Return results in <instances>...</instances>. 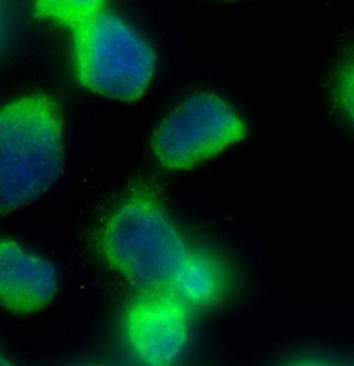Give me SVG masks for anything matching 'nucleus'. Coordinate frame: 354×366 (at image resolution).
<instances>
[{
    "label": "nucleus",
    "mask_w": 354,
    "mask_h": 366,
    "mask_svg": "<svg viewBox=\"0 0 354 366\" xmlns=\"http://www.w3.org/2000/svg\"><path fill=\"white\" fill-rule=\"evenodd\" d=\"M63 114L54 98L23 96L0 109V214L45 196L65 167Z\"/></svg>",
    "instance_id": "1"
},
{
    "label": "nucleus",
    "mask_w": 354,
    "mask_h": 366,
    "mask_svg": "<svg viewBox=\"0 0 354 366\" xmlns=\"http://www.w3.org/2000/svg\"><path fill=\"white\" fill-rule=\"evenodd\" d=\"M105 260L143 292L166 290L189 248L161 201L148 192L126 198L103 227Z\"/></svg>",
    "instance_id": "2"
},
{
    "label": "nucleus",
    "mask_w": 354,
    "mask_h": 366,
    "mask_svg": "<svg viewBox=\"0 0 354 366\" xmlns=\"http://www.w3.org/2000/svg\"><path fill=\"white\" fill-rule=\"evenodd\" d=\"M77 79L93 93L136 102L154 80V46L131 23L104 9L73 27Z\"/></svg>",
    "instance_id": "3"
},
{
    "label": "nucleus",
    "mask_w": 354,
    "mask_h": 366,
    "mask_svg": "<svg viewBox=\"0 0 354 366\" xmlns=\"http://www.w3.org/2000/svg\"><path fill=\"white\" fill-rule=\"evenodd\" d=\"M246 132V121L225 98L196 92L159 121L151 146L162 166L184 171L236 145Z\"/></svg>",
    "instance_id": "4"
},
{
    "label": "nucleus",
    "mask_w": 354,
    "mask_h": 366,
    "mask_svg": "<svg viewBox=\"0 0 354 366\" xmlns=\"http://www.w3.org/2000/svg\"><path fill=\"white\" fill-rule=\"evenodd\" d=\"M121 333L139 366H180L193 342L189 308L170 290L143 292L123 312Z\"/></svg>",
    "instance_id": "5"
},
{
    "label": "nucleus",
    "mask_w": 354,
    "mask_h": 366,
    "mask_svg": "<svg viewBox=\"0 0 354 366\" xmlns=\"http://www.w3.org/2000/svg\"><path fill=\"white\" fill-rule=\"evenodd\" d=\"M59 269L51 260L16 240L0 239V307L14 315H31L54 301Z\"/></svg>",
    "instance_id": "6"
},
{
    "label": "nucleus",
    "mask_w": 354,
    "mask_h": 366,
    "mask_svg": "<svg viewBox=\"0 0 354 366\" xmlns=\"http://www.w3.org/2000/svg\"><path fill=\"white\" fill-rule=\"evenodd\" d=\"M228 285L227 269L216 255L189 249L168 287L187 307L206 308L221 301Z\"/></svg>",
    "instance_id": "7"
},
{
    "label": "nucleus",
    "mask_w": 354,
    "mask_h": 366,
    "mask_svg": "<svg viewBox=\"0 0 354 366\" xmlns=\"http://www.w3.org/2000/svg\"><path fill=\"white\" fill-rule=\"evenodd\" d=\"M98 0H43L36 2L34 10L40 17L52 20L72 29L91 14L104 9Z\"/></svg>",
    "instance_id": "8"
},
{
    "label": "nucleus",
    "mask_w": 354,
    "mask_h": 366,
    "mask_svg": "<svg viewBox=\"0 0 354 366\" xmlns=\"http://www.w3.org/2000/svg\"><path fill=\"white\" fill-rule=\"evenodd\" d=\"M353 68L349 69L348 72L343 74L340 80V86L338 88V98L342 104V109L348 112L349 117H353Z\"/></svg>",
    "instance_id": "9"
},
{
    "label": "nucleus",
    "mask_w": 354,
    "mask_h": 366,
    "mask_svg": "<svg viewBox=\"0 0 354 366\" xmlns=\"http://www.w3.org/2000/svg\"><path fill=\"white\" fill-rule=\"evenodd\" d=\"M285 366H333L328 361L322 360L315 357H303V358L296 359L292 362L288 363Z\"/></svg>",
    "instance_id": "10"
},
{
    "label": "nucleus",
    "mask_w": 354,
    "mask_h": 366,
    "mask_svg": "<svg viewBox=\"0 0 354 366\" xmlns=\"http://www.w3.org/2000/svg\"><path fill=\"white\" fill-rule=\"evenodd\" d=\"M0 366H20L17 361L6 353V350L0 345Z\"/></svg>",
    "instance_id": "11"
},
{
    "label": "nucleus",
    "mask_w": 354,
    "mask_h": 366,
    "mask_svg": "<svg viewBox=\"0 0 354 366\" xmlns=\"http://www.w3.org/2000/svg\"><path fill=\"white\" fill-rule=\"evenodd\" d=\"M86 366H97V365H86Z\"/></svg>",
    "instance_id": "12"
}]
</instances>
